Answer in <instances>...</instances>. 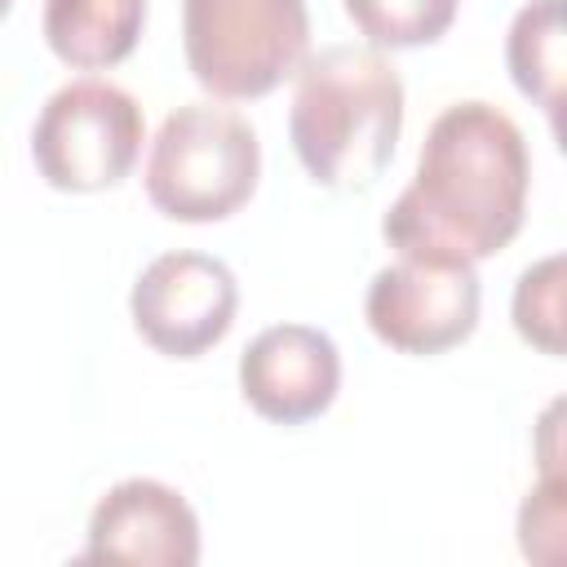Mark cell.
<instances>
[{"label": "cell", "mask_w": 567, "mask_h": 567, "mask_svg": "<svg viewBox=\"0 0 567 567\" xmlns=\"http://www.w3.org/2000/svg\"><path fill=\"white\" fill-rule=\"evenodd\" d=\"M244 403L275 425H306L323 416L341 390V354L323 328L275 323L239 354Z\"/></svg>", "instance_id": "8"}, {"label": "cell", "mask_w": 567, "mask_h": 567, "mask_svg": "<svg viewBox=\"0 0 567 567\" xmlns=\"http://www.w3.org/2000/svg\"><path fill=\"white\" fill-rule=\"evenodd\" d=\"M505 66L523 97H532L558 128L563 111V0H532L514 13L505 35Z\"/></svg>", "instance_id": "11"}, {"label": "cell", "mask_w": 567, "mask_h": 567, "mask_svg": "<svg viewBox=\"0 0 567 567\" xmlns=\"http://www.w3.org/2000/svg\"><path fill=\"white\" fill-rule=\"evenodd\" d=\"M84 563H142V567H195L199 518L186 496L159 478L115 483L89 514Z\"/></svg>", "instance_id": "9"}, {"label": "cell", "mask_w": 567, "mask_h": 567, "mask_svg": "<svg viewBox=\"0 0 567 567\" xmlns=\"http://www.w3.org/2000/svg\"><path fill=\"white\" fill-rule=\"evenodd\" d=\"M239 310V284L221 257L208 252H159L128 292L133 328L146 346L168 359H199L213 350Z\"/></svg>", "instance_id": "7"}, {"label": "cell", "mask_w": 567, "mask_h": 567, "mask_svg": "<svg viewBox=\"0 0 567 567\" xmlns=\"http://www.w3.org/2000/svg\"><path fill=\"white\" fill-rule=\"evenodd\" d=\"M306 0H182V49L195 84L221 102L279 89L306 62Z\"/></svg>", "instance_id": "4"}, {"label": "cell", "mask_w": 567, "mask_h": 567, "mask_svg": "<svg viewBox=\"0 0 567 567\" xmlns=\"http://www.w3.org/2000/svg\"><path fill=\"white\" fill-rule=\"evenodd\" d=\"M527 182L523 128L492 102H456L430 124L416 173L381 217V235L394 252L496 257L523 230Z\"/></svg>", "instance_id": "1"}, {"label": "cell", "mask_w": 567, "mask_h": 567, "mask_svg": "<svg viewBox=\"0 0 567 567\" xmlns=\"http://www.w3.org/2000/svg\"><path fill=\"white\" fill-rule=\"evenodd\" d=\"M563 487L558 456H540V483L518 509V545L536 563H554L563 549Z\"/></svg>", "instance_id": "14"}, {"label": "cell", "mask_w": 567, "mask_h": 567, "mask_svg": "<svg viewBox=\"0 0 567 567\" xmlns=\"http://www.w3.org/2000/svg\"><path fill=\"white\" fill-rule=\"evenodd\" d=\"M261 177L252 124L213 102L164 115L146 155V199L173 221H221L239 213Z\"/></svg>", "instance_id": "3"}, {"label": "cell", "mask_w": 567, "mask_h": 567, "mask_svg": "<svg viewBox=\"0 0 567 567\" xmlns=\"http://www.w3.org/2000/svg\"><path fill=\"white\" fill-rule=\"evenodd\" d=\"M403 128V80L368 44H328L297 66L288 142L310 182L359 195L381 182Z\"/></svg>", "instance_id": "2"}, {"label": "cell", "mask_w": 567, "mask_h": 567, "mask_svg": "<svg viewBox=\"0 0 567 567\" xmlns=\"http://www.w3.org/2000/svg\"><path fill=\"white\" fill-rule=\"evenodd\" d=\"M9 9H13V0H0V18H4V13H9Z\"/></svg>", "instance_id": "15"}, {"label": "cell", "mask_w": 567, "mask_h": 567, "mask_svg": "<svg viewBox=\"0 0 567 567\" xmlns=\"http://www.w3.org/2000/svg\"><path fill=\"white\" fill-rule=\"evenodd\" d=\"M514 328L527 346L563 354V257L549 252L514 284Z\"/></svg>", "instance_id": "13"}, {"label": "cell", "mask_w": 567, "mask_h": 567, "mask_svg": "<svg viewBox=\"0 0 567 567\" xmlns=\"http://www.w3.org/2000/svg\"><path fill=\"white\" fill-rule=\"evenodd\" d=\"M346 18L372 49H421L443 40L461 0H341Z\"/></svg>", "instance_id": "12"}, {"label": "cell", "mask_w": 567, "mask_h": 567, "mask_svg": "<svg viewBox=\"0 0 567 567\" xmlns=\"http://www.w3.org/2000/svg\"><path fill=\"white\" fill-rule=\"evenodd\" d=\"M478 270L452 252L403 248L368 284L363 315L399 354H443L478 328Z\"/></svg>", "instance_id": "6"}, {"label": "cell", "mask_w": 567, "mask_h": 567, "mask_svg": "<svg viewBox=\"0 0 567 567\" xmlns=\"http://www.w3.org/2000/svg\"><path fill=\"white\" fill-rule=\"evenodd\" d=\"M142 137V106L128 89L111 80H71L44 102L31 128V159L53 190L93 195L133 173Z\"/></svg>", "instance_id": "5"}, {"label": "cell", "mask_w": 567, "mask_h": 567, "mask_svg": "<svg viewBox=\"0 0 567 567\" xmlns=\"http://www.w3.org/2000/svg\"><path fill=\"white\" fill-rule=\"evenodd\" d=\"M146 27V0H44V40L75 71L124 62Z\"/></svg>", "instance_id": "10"}]
</instances>
